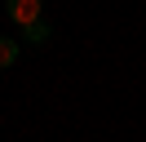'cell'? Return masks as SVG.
Wrapping results in <instances>:
<instances>
[{"mask_svg":"<svg viewBox=\"0 0 146 142\" xmlns=\"http://www.w3.org/2000/svg\"><path fill=\"white\" fill-rule=\"evenodd\" d=\"M5 9H9V18L18 27H31L44 18V0H5Z\"/></svg>","mask_w":146,"mask_h":142,"instance_id":"1","label":"cell"},{"mask_svg":"<svg viewBox=\"0 0 146 142\" xmlns=\"http://www.w3.org/2000/svg\"><path fill=\"white\" fill-rule=\"evenodd\" d=\"M22 31H27L31 44H49V22H44V18H40V22H31V27H22Z\"/></svg>","mask_w":146,"mask_h":142,"instance_id":"2","label":"cell"},{"mask_svg":"<svg viewBox=\"0 0 146 142\" xmlns=\"http://www.w3.org/2000/svg\"><path fill=\"white\" fill-rule=\"evenodd\" d=\"M18 62V40H5L0 36V67H13Z\"/></svg>","mask_w":146,"mask_h":142,"instance_id":"3","label":"cell"}]
</instances>
